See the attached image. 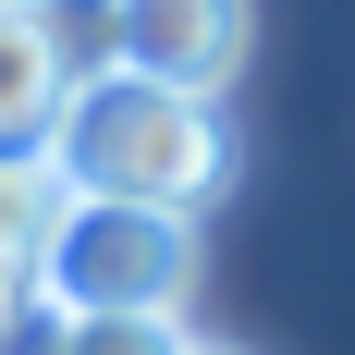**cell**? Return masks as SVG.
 I'll list each match as a JSON object with an SVG mask.
<instances>
[{
    "mask_svg": "<svg viewBox=\"0 0 355 355\" xmlns=\"http://www.w3.org/2000/svg\"><path fill=\"white\" fill-rule=\"evenodd\" d=\"M49 159H62L73 196H123V209H172L196 220L233 184V123H220V98H184V86H159V73H86L62 98V123H49Z\"/></svg>",
    "mask_w": 355,
    "mask_h": 355,
    "instance_id": "cell-1",
    "label": "cell"
},
{
    "mask_svg": "<svg viewBox=\"0 0 355 355\" xmlns=\"http://www.w3.org/2000/svg\"><path fill=\"white\" fill-rule=\"evenodd\" d=\"M37 270V319H184L196 294V220L123 209V196H62Z\"/></svg>",
    "mask_w": 355,
    "mask_h": 355,
    "instance_id": "cell-2",
    "label": "cell"
},
{
    "mask_svg": "<svg viewBox=\"0 0 355 355\" xmlns=\"http://www.w3.org/2000/svg\"><path fill=\"white\" fill-rule=\"evenodd\" d=\"M245 37H257L245 0H110V62L159 73L184 98H220V86L245 73Z\"/></svg>",
    "mask_w": 355,
    "mask_h": 355,
    "instance_id": "cell-3",
    "label": "cell"
},
{
    "mask_svg": "<svg viewBox=\"0 0 355 355\" xmlns=\"http://www.w3.org/2000/svg\"><path fill=\"white\" fill-rule=\"evenodd\" d=\"M62 98H73V73L49 49V12L37 0H0V147H49Z\"/></svg>",
    "mask_w": 355,
    "mask_h": 355,
    "instance_id": "cell-4",
    "label": "cell"
},
{
    "mask_svg": "<svg viewBox=\"0 0 355 355\" xmlns=\"http://www.w3.org/2000/svg\"><path fill=\"white\" fill-rule=\"evenodd\" d=\"M62 159H49V147H0V245L12 257H37L49 245V220H62Z\"/></svg>",
    "mask_w": 355,
    "mask_h": 355,
    "instance_id": "cell-5",
    "label": "cell"
},
{
    "mask_svg": "<svg viewBox=\"0 0 355 355\" xmlns=\"http://www.w3.org/2000/svg\"><path fill=\"white\" fill-rule=\"evenodd\" d=\"M184 343H196L184 319H49L37 355H184Z\"/></svg>",
    "mask_w": 355,
    "mask_h": 355,
    "instance_id": "cell-6",
    "label": "cell"
},
{
    "mask_svg": "<svg viewBox=\"0 0 355 355\" xmlns=\"http://www.w3.org/2000/svg\"><path fill=\"white\" fill-rule=\"evenodd\" d=\"M184 355H245V343H184Z\"/></svg>",
    "mask_w": 355,
    "mask_h": 355,
    "instance_id": "cell-7",
    "label": "cell"
}]
</instances>
